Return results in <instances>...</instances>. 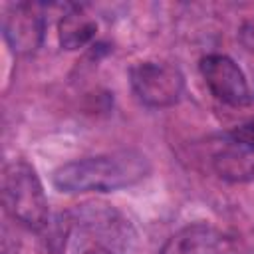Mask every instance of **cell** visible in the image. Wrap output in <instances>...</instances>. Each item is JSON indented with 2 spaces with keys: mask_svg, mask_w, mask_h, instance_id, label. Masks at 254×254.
Segmentation results:
<instances>
[{
  "mask_svg": "<svg viewBox=\"0 0 254 254\" xmlns=\"http://www.w3.org/2000/svg\"><path fill=\"white\" fill-rule=\"evenodd\" d=\"M238 38H240V42H242V46H244L246 50L254 52V18L246 20V22L240 26Z\"/></svg>",
  "mask_w": 254,
  "mask_h": 254,
  "instance_id": "obj_10",
  "label": "cell"
},
{
  "mask_svg": "<svg viewBox=\"0 0 254 254\" xmlns=\"http://www.w3.org/2000/svg\"><path fill=\"white\" fill-rule=\"evenodd\" d=\"M2 200L8 214L32 230H42L50 220L42 181L24 159L6 163L2 171Z\"/></svg>",
  "mask_w": 254,
  "mask_h": 254,
  "instance_id": "obj_2",
  "label": "cell"
},
{
  "mask_svg": "<svg viewBox=\"0 0 254 254\" xmlns=\"http://www.w3.org/2000/svg\"><path fill=\"white\" fill-rule=\"evenodd\" d=\"M95 32H97V22L79 6L65 12L58 26V38L62 48L65 50H79L87 46L95 38Z\"/></svg>",
  "mask_w": 254,
  "mask_h": 254,
  "instance_id": "obj_9",
  "label": "cell"
},
{
  "mask_svg": "<svg viewBox=\"0 0 254 254\" xmlns=\"http://www.w3.org/2000/svg\"><path fill=\"white\" fill-rule=\"evenodd\" d=\"M200 75L210 93L222 103L242 107L252 103L254 93L240 65L224 54H208L198 64Z\"/></svg>",
  "mask_w": 254,
  "mask_h": 254,
  "instance_id": "obj_5",
  "label": "cell"
},
{
  "mask_svg": "<svg viewBox=\"0 0 254 254\" xmlns=\"http://www.w3.org/2000/svg\"><path fill=\"white\" fill-rule=\"evenodd\" d=\"M71 226H79L99 250L107 254H133L137 232L133 224L113 206L103 202H85L67 212Z\"/></svg>",
  "mask_w": 254,
  "mask_h": 254,
  "instance_id": "obj_3",
  "label": "cell"
},
{
  "mask_svg": "<svg viewBox=\"0 0 254 254\" xmlns=\"http://www.w3.org/2000/svg\"><path fill=\"white\" fill-rule=\"evenodd\" d=\"M151 171L149 159L133 149L83 157L62 165L52 175L60 192H109L143 181Z\"/></svg>",
  "mask_w": 254,
  "mask_h": 254,
  "instance_id": "obj_1",
  "label": "cell"
},
{
  "mask_svg": "<svg viewBox=\"0 0 254 254\" xmlns=\"http://www.w3.org/2000/svg\"><path fill=\"white\" fill-rule=\"evenodd\" d=\"M228 238L208 222H190L177 230L159 254H226Z\"/></svg>",
  "mask_w": 254,
  "mask_h": 254,
  "instance_id": "obj_7",
  "label": "cell"
},
{
  "mask_svg": "<svg viewBox=\"0 0 254 254\" xmlns=\"http://www.w3.org/2000/svg\"><path fill=\"white\" fill-rule=\"evenodd\" d=\"M2 32H4L6 44L10 46L14 54L28 56V54H34L42 46L46 22L36 6L20 2V4L10 6L4 12Z\"/></svg>",
  "mask_w": 254,
  "mask_h": 254,
  "instance_id": "obj_6",
  "label": "cell"
},
{
  "mask_svg": "<svg viewBox=\"0 0 254 254\" xmlns=\"http://www.w3.org/2000/svg\"><path fill=\"white\" fill-rule=\"evenodd\" d=\"M83 254H107V252H103V250H99V248H95V250H85Z\"/></svg>",
  "mask_w": 254,
  "mask_h": 254,
  "instance_id": "obj_11",
  "label": "cell"
},
{
  "mask_svg": "<svg viewBox=\"0 0 254 254\" xmlns=\"http://www.w3.org/2000/svg\"><path fill=\"white\" fill-rule=\"evenodd\" d=\"M135 97L147 107H171L185 93L181 69L167 62H139L129 71Z\"/></svg>",
  "mask_w": 254,
  "mask_h": 254,
  "instance_id": "obj_4",
  "label": "cell"
},
{
  "mask_svg": "<svg viewBox=\"0 0 254 254\" xmlns=\"http://www.w3.org/2000/svg\"><path fill=\"white\" fill-rule=\"evenodd\" d=\"M210 165L214 173L230 183L254 181V141H240L228 135L212 151Z\"/></svg>",
  "mask_w": 254,
  "mask_h": 254,
  "instance_id": "obj_8",
  "label": "cell"
}]
</instances>
